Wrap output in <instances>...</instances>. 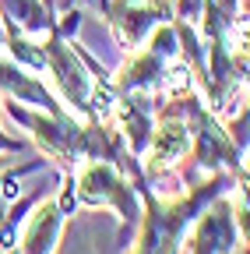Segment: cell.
Here are the masks:
<instances>
[{"mask_svg": "<svg viewBox=\"0 0 250 254\" xmlns=\"http://www.w3.org/2000/svg\"><path fill=\"white\" fill-rule=\"evenodd\" d=\"M71 208H74V190H71V180H67L60 198L39 201L32 208V215L25 219V226L18 233L14 254H56V240H60V230H64V219H67Z\"/></svg>", "mask_w": 250, "mask_h": 254, "instance_id": "3957f363", "label": "cell"}, {"mask_svg": "<svg viewBox=\"0 0 250 254\" xmlns=\"http://www.w3.org/2000/svg\"><path fill=\"white\" fill-rule=\"evenodd\" d=\"M145 194V215H141V230H138V240L131 247V254H180L183 247V230L201 215L204 205H211L215 198H222L226 190L236 184V173H226L218 170L211 173L204 184H198L187 198H173V201H162V198H151L141 177L134 180Z\"/></svg>", "mask_w": 250, "mask_h": 254, "instance_id": "6da1fadb", "label": "cell"}, {"mask_svg": "<svg viewBox=\"0 0 250 254\" xmlns=\"http://www.w3.org/2000/svg\"><path fill=\"white\" fill-rule=\"evenodd\" d=\"M71 187L81 205L92 208H113L120 215V240L127 237V230H134L141 222V208H138V194L134 184L123 173L120 159H85L67 173Z\"/></svg>", "mask_w": 250, "mask_h": 254, "instance_id": "7a4b0ae2", "label": "cell"}, {"mask_svg": "<svg viewBox=\"0 0 250 254\" xmlns=\"http://www.w3.org/2000/svg\"><path fill=\"white\" fill-rule=\"evenodd\" d=\"M46 4H50V7H53V0H46Z\"/></svg>", "mask_w": 250, "mask_h": 254, "instance_id": "277c9868", "label": "cell"}]
</instances>
